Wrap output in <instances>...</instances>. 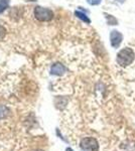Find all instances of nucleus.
I'll return each instance as SVG.
<instances>
[{
	"label": "nucleus",
	"instance_id": "2",
	"mask_svg": "<svg viewBox=\"0 0 135 151\" xmlns=\"http://www.w3.org/2000/svg\"><path fill=\"white\" fill-rule=\"evenodd\" d=\"M34 16L40 21H50L53 17V12L51 9L38 6L34 8Z\"/></svg>",
	"mask_w": 135,
	"mask_h": 151
},
{
	"label": "nucleus",
	"instance_id": "7",
	"mask_svg": "<svg viewBox=\"0 0 135 151\" xmlns=\"http://www.w3.org/2000/svg\"><path fill=\"white\" fill-rule=\"evenodd\" d=\"M75 15L77 16L78 18H80L81 20L84 21V22H87V23H90V22H91V20L89 19V17H88V16L86 15L85 13H83V12H81V11H76V12H75Z\"/></svg>",
	"mask_w": 135,
	"mask_h": 151
},
{
	"label": "nucleus",
	"instance_id": "3",
	"mask_svg": "<svg viewBox=\"0 0 135 151\" xmlns=\"http://www.w3.org/2000/svg\"><path fill=\"white\" fill-rule=\"evenodd\" d=\"M80 147L84 151H98L99 150V143L95 138L86 137L81 141Z\"/></svg>",
	"mask_w": 135,
	"mask_h": 151
},
{
	"label": "nucleus",
	"instance_id": "5",
	"mask_svg": "<svg viewBox=\"0 0 135 151\" xmlns=\"http://www.w3.org/2000/svg\"><path fill=\"white\" fill-rule=\"evenodd\" d=\"M66 67L62 64H55L51 65V75H55V76H62L66 73Z\"/></svg>",
	"mask_w": 135,
	"mask_h": 151
},
{
	"label": "nucleus",
	"instance_id": "10",
	"mask_svg": "<svg viewBox=\"0 0 135 151\" xmlns=\"http://www.w3.org/2000/svg\"><path fill=\"white\" fill-rule=\"evenodd\" d=\"M102 0H87V2L90 5H99Z\"/></svg>",
	"mask_w": 135,
	"mask_h": 151
},
{
	"label": "nucleus",
	"instance_id": "12",
	"mask_svg": "<svg viewBox=\"0 0 135 151\" xmlns=\"http://www.w3.org/2000/svg\"><path fill=\"white\" fill-rule=\"evenodd\" d=\"M116 2H119V3H124L125 2V0H115Z\"/></svg>",
	"mask_w": 135,
	"mask_h": 151
},
{
	"label": "nucleus",
	"instance_id": "6",
	"mask_svg": "<svg viewBox=\"0 0 135 151\" xmlns=\"http://www.w3.org/2000/svg\"><path fill=\"white\" fill-rule=\"evenodd\" d=\"M105 16H106L107 19V22L109 25H117L118 24V20L115 18V16L111 15V14H108V13H104Z\"/></svg>",
	"mask_w": 135,
	"mask_h": 151
},
{
	"label": "nucleus",
	"instance_id": "8",
	"mask_svg": "<svg viewBox=\"0 0 135 151\" xmlns=\"http://www.w3.org/2000/svg\"><path fill=\"white\" fill-rule=\"evenodd\" d=\"M9 113V110L6 108L5 106H3V105H1L0 106V120L3 118H5V117L8 115Z\"/></svg>",
	"mask_w": 135,
	"mask_h": 151
},
{
	"label": "nucleus",
	"instance_id": "9",
	"mask_svg": "<svg viewBox=\"0 0 135 151\" xmlns=\"http://www.w3.org/2000/svg\"><path fill=\"white\" fill-rule=\"evenodd\" d=\"M9 5V0H0V13H2Z\"/></svg>",
	"mask_w": 135,
	"mask_h": 151
},
{
	"label": "nucleus",
	"instance_id": "1",
	"mask_svg": "<svg viewBox=\"0 0 135 151\" xmlns=\"http://www.w3.org/2000/svg\"><path fill=\"white\" fill-rule=\"evenodd\" d=\"M135 53L134 50L130 47H123L122 50H120L118 53H117V64L122 68H126L129 65H131L134 60Z\"/></svg>",
	"mask_w": 135,
	"mask_h": 151
},
{
	"label": "nucleus",
	"instance_id": "13",
	"mask_svg": "<svg viewBox=\"0 0 135 151\" xmlns=\"http://www.w3.org/2000/svg\"><path fill=\"white\" fill-rule=\"evenodd\" d=\"M66 151H73V149H72V148H67Z\"/></svg>",
	"mask_w": 135,
	"mask_h": 151
},
{
	"label": "nucleus",
	"instance_id": "11",
	"mask_svg": "<svg viewBox=\"0 0 135 151\" xmlns=\"http://www.w3.org/2000/svg\"><path fill=\"white\" fill-rule=\"evenodd\" d=\"M4 35H5V28L0 25V40L4 37Z\"/></svg>",
	"mask_w": 135,
	"mask_h": 151
},
{
	"label": "nucleus",
	"instance_id": "4",
	"mask_svg": "<svg viewBox=\"0 0 135 151\" xmlns=\"http://www.w3.org/2000/svg\"><path fill=\"white\" fill-rule=\"evenodd\" d=\"M123 40V35L118 30H112L110 33V42H111L112 47L118 48Z\"/></svg>",
	"mask_w": 135,
	"mask_h": 151
}]
</instances>
